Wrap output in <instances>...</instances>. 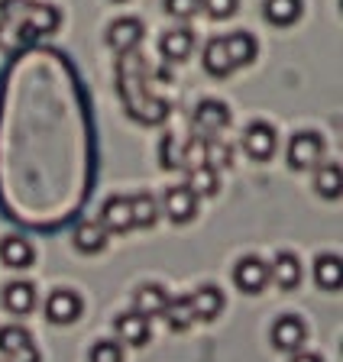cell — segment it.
<instances>
[{
    "label": "cell",
    "mask_w": 343,
    "mask_h": 362,
    "mask_svg": "<svg viewBox=\"0 0 343 362\" xmlns=\"http://www.w3.org/2000/svg\"><path fill=\"white\" fill-rule=\"evenodd\" d=\"M117 75H120V94L127 100V110L130 117H136L139 123H162L165 120V100L153 98L149 94V84H146V62L136 52H123L120 65H117Z\"/></svg>",
    "instance_id": "1"
},
{
    "label": "cell",
    "mask_w": 343,
    "mask_h": 362,
    "mask_svg": "<svg viewBox=\"0 0 343 362\" xmlns=\"http://www.w3.org/2000/svg\"><path fill=\"white\" fill-rule=\"evenodd\" d=\"M62 26V13L52 4L36 0H4L0 4V33H20V42H33L36 36H52Z\"/></svg>",
    "instance_id": "2"
},
{
    "label": "cell",
    "mask_w": 343,
    "mask_h": 362,
    "mask_svg": "<svg viewBox=\"0 0 343 362\" xmlns=\"http://www.w3.org/2000/svg\"><path fill=\"white\" fill-rule=\"evenodd\" d=\"M191 127H194V136L214 139L217 133H223L230 127V107L223 100H201L191 113Z\"/></svg>",
    "instance_id": "3"
},
{
    "label": "cell",
    "mask_w": 343,
    "mask_h": 362,
    "mask_svg": "<svg viewBox=\"0 0 343 362\" xmlns=\"http://www.w3.org/2000/svg\"><path fill=\"white\" fill-rule=\"evenodd\" d=\"M324 158V139H320L318 133H311V129H305V133H295L289 143V165L298 168V172H308V168H314Z\"/></svg>",
    "instance_id": "4"
},
{
    "label": "cell",
    "mask_w": 343,
    "mask_h": 362,
    "mask_svg": "<svg viewBox=\"0 0 343 362\" xmlns=\"http://www.w3.org/2000/svg\"><path fill=\"white\" fill-rule=\"evenodd\" d=\"M143 42V23L136 16H120V20L110 23V30H107V45L114 49V52H136V45Z\"/></svg>",
    "instance_id": "5"
},
{
    "label": "cell",
    "mask_w": 343,
    "mask_h": 362,
    "mask_svg": "<svg viewBox=\"0 0 343 362\" xmlns=\"http://www.w3.org/2000/svg\"><path fill=\"white\" fill-rule=\"evenodd\" d=\"M275 146H279V136H275V129L269 127V123L256 120L246 127L243 133V152L250 158H256V162H266L269 156L275 152Z\"/></svg>",
    "instance_id": "6"
},
{
    "label": "cell",
    "mask_w": 343,
    "mask_h": 362,
    "mask_svg": "<svg viewBox=\"0 0 343 362\" xmlns=\"http://www.w3.org/2000/svg\"><path fill=\"white\" fill-rule=\"evenodd\" d=\"M233 281H237L240 291L246 294H260L269 285V262H262L260 256H246L237 262L233 269Z\"/></svg>",
    "instance_id": "7"
},
{
    "label": "cell",
    "mask_w": 343,
    "mask_h": 362,
    "mask_svg": "<svg viewBox=\"0 0 343 362\" xmlns=\"http://www.w3.org/2000/svg\"><path fill=\"white\" fill-rule=\"evenodd\" d=\"M165 214L172 223H188V220H194V214H198V194L188 188V185H172V188L165 191Z\"/></svg>",
    "instance_id": "8"
},
{
    "label": "cell",
    "mask_w": 343,
    "mask_h": 362,
    "mask_svg": "<svg viewBox=\"0 0 343 362\" xmlns=\"http://www.w3.org/2000/svg\"><path fill=\"white\" fill-rule=\"evenodd\" d=\"M46 317L52 324H75L81 317V298L69 288H59L46 298Z\"/></svg>",
    "instance_id": "9"
},
{
    "label": "cell",
    "mask_w": 343,
    "mask_h": 362,
    "mask_svg": "<svg viewBox=\"0 0 343 362\" xmlns=\"http://www.w3.org/2000/svg\"><path fill=\"white\" fill-rule=\"evenodd\" d=\"M305 339H308V330L298 317H279V320H275L272 346L279 349V353H298V349L305 346Z\"/></svg>",
    "instance_id": "10"
},
{
    "label": "cell",
    "mask_w": 343,
    "mask_h": 362,
    "mask_svg": "<svg viewBox=\"0 0 343 362\" xmlns=\"http://www.w3.org/2000/svg\"><path fill=\"white\" fill-rule=\"evenodd\" d=\"M100 226H104L107 233H127L133 226V214H130V197H107L104 204H100Z\"/></svg>",
    "instance_id": "11"
},
{
    "label": "cell",
    "mask_w": 343,
    "mask_h": 362,
    "mask_svg": "<svg viewBox=\"0 0 343 362\" xmlns=\"http://www.w3.org/2000/svg\"><path fill=\"white\" fill-rule=\"evenodd\" d=\"M117 337L130 346H146L149 343V317H143L139 310H127L117 317Z\"/></svg>",
    "instance_id": "12"
},
{
    "label": "cell",
    "mask_w": 343,
    "mask_h": 362,
    "mask_svg": "<svg viewBox=\"0 0 343 362\" xmlns=\"http://www.w3.org/2000/svg\"><path fill=\"white\" fill-rule=\"evenodd\" d=\"M269 281H275L282 291L298 288V281H301V262H298L295 252H279L275 256V262L269 265Z\"/></svg>",
    "instance_id": "13"
},
{
    "label": "cell",
    "mask_w": 343,
    "mask_h": 362,
    "mask_svg": "<svg viewBox=\"0 0 343 362\" xmlns=\"http://www.w3.org/2000/svg\"><path fill=\"white\" fill-rule=\"evenodd\" d=\"M188 304H191L194 320H214V317L223 310V294H221V288L204 285V288H198L194 294H188Z\"/></svg>",
    "instance_id": "14"
},
{
    "label": "cell",
    "mask_w": 343,
    "mask_h": 362,
    "mask_svg": "<svg viewBox=\"0 0 343 362\" xmlns=\"http://www.w3.org/2000/svg\"><path fill=\"white\" fill-rule=\"evenodd\" d=\"M0 259L10 265V269H30L33 259H36V249L26 236H4L0 240Z\"/></svg>",
    "instance_id": "15"
},
{
    "label": "cell",
    "mask_w": 343,
    "mask_h": 362,
    "mask_svg": "<svg viewBox=\"0 0 343 362\" xmlns=\"http://www.w3.org/2000/svg\"><path fill=\"white\" fill-rule=\"evenodd\" d=\"M223 49H227L230 55V65L233 68H243L250 65L256 55H260V45H256V39L250 36V33H230V36H223Z\"/></svg>",
    "instance_id": "16"
},
{
    "label": "cell",
    "mask_w": 343,
    "mask_h": 362,
    "mask_svg": "<svg viewBox=\"0 0 343 362\" xmlns=\"http://www.w3.org/2000/svg\"><path fill=\"white\" fill-rule=\"evenodd\" d=\"M4 308H7L10 314L26 317L36 308V288H33L30 281H10V285L4 288Z\"/></svg>",
    "instance_id": "17"
},
{
    "label": "cell",
    "mask_w": 343,
    "mask_h": 362,
    "mask_svg": "<svg viewBox=\"0 0 343 362\" xmlns=\"http://www.w3.org/2000/svg\"><path fill=\"white\" fill-rule=\"evenodd\" d=\"M159 49L168 62H185L191 55V49H194V33L185 30V26H175V30H168L162 36Z\"/></svg>",
    "instance_id": "18"
},
{
    "label": "cell",
    "mask_w": 343,
    "mask_h": 362,
    "mask_svg": "<svg viewBox=\"0 0 343 362\" xmlns=\"http://www.w3.org/2000/svg\"><path fill=\"white\" fill-rule=\"evenodd\" d=\"M168 304V291L162 285H143L133 294V310H139L143 317H162Z\"/></svg>",
    "instance_id": "19"
},
{
    "label": "cell",
    "mask_w": 343,
    "mask_h": 362,
    "mask_svg": "<svg viewBox=\"0 0 343 362\" xmlns=\"http://www.w3.org/2000/svg\"><path fill=\"white\" fill-rule=\"evenodd\" d=\"M301 10H305L301 0H266L262 4V16L272 26H291V23H298L301 20Z\"/></svg>",
    "instance_id": "20"
},
{
    "label": "cell",
    "mask_w": 343,
    "mask_h": 362,
    "mask_svg": "<svg viewBox=\"0 0 343 362\" xmlns=\"http://www.w3.org/2000/svg\"><path fill=\"white\" fill-rule=\"evenodd\" d=\"M191 191L198 197H211L221 191V175H217V168L207 165V162H201V165L188 168V181H185Z\"/></svg>",
    "instance_id": "21"
},
{
    "label": "cell",
    "mask_w": 343,
    "mask_h": 362,
    "mask_svg": "<svg viewBox=\"0 0 343 362\" xmlns=\"http://www.w3.org/2000/svg\"><path fill=\"white\" fill-rule=\"evenodd\" d=\"M75 246L81 249V252H88V256H94V252H100V249L107 246V230L98 220H81V223L75 226Z\"/></svg>",
    "instance_id": "22"
},
{
    "label": "cell",
    "mask_w": 343,
    "mask_h": 362,
    "mask_svg": "<svg viewBox=\"0 0 343 362\" xmlns=\"http://www.w3.org/2000/svg\"><path fill=\"white\" fill-rule=\"evenodd\" d=\"M162 317H165V324L172 333H185L191 324H194V314H191V304H188V294H178V298H168L165 310H162Z\"/></svg>",
    "instance_id": "23"
},
{
    "label": "cell",
    "mask_w": 343,
    "mask_h": 362,
    "mask_svg": "<svg viewBox=\"0 0 343 362\" xmlns=\"http://www.w3.org/2000/svg\"><path fill=\"white\" fill-rule=\"evenodd\" d=\"M204 71L207 75H214V78H227L230 71H233L230 55H227V49H223V36L211 39V42L204 45Z\"/></svg>",
    "instance_id": "24"
},
{
    "label": "cell",
    "mask_w": 343,
    "mask_h": 362,
    "mask_svg": "<svg viewBox=\"0 0 343 362\" xmlns=\"http://www.w3.org/2000/svg\"><path fill=\"white\" fill-rule=\"evenodd\" d=\"M314 279H318V285L324 288V291H337V288H340V256H334V252L318 256V262H314Z\"/></svg>",
    "instance_id": "25"
},
{
    "label": "cell",
    "mask_w": 343,
    "mask_h": 362,
    "mask_svg": "<svg viewBox=\"0 0 343 362\" xmlns=\"http://www.w3.org/2000/svg\"><path fill=\"white\" fill-rule=\"evenodd\" d=\"M130 214H133V226H153L159 220V204H156L153 194L139 191V194L130 197Z\"/></svg>",
    "instance_id": "26"
},
{
    "label": "cell",
    "mask_w": 343,
    "mask_h": 362,
    "mask_svg": "<svg viewBox=\"0 0 343 362\" xmlns=\"http://www.w3.org/2000/svg\"><path fill=\"white\" fill-rule=\"evenodd\" d=\"M340 165L337 162H327V165H320L318 175H314V188H318L320 197H327V201H337L340 197Z\"/></svg>",
    "instance_id": "27"
},
{
    "label": "cell",
    "mask_w": 343,
    "mask_h": 362,
    "mask_svg": "<svg viewBox=\"0 0 343 362\" xmlns=\"http://www.w3.org/2000/svg\"><path fill=\"white\" fill-rule=\"evenodd\" d=\"M204 162L214 165L217 172H221V168H230L233 165V146L221 143L217 136H214V139H204Z\"/></svg>",
    "instance_id": "28"
},
{
    "label": "cell",
    "mask_w": 343,
    "mask_h": 362,
    "mask_svg": "<svg viewBox=\"0 0 343 362\" xmlns=\"http://www.w3.org/2000/svg\"><path fill=\"white\" fill-rule=\"evenodd\" d=\"M26 343H33V339H30V333H26L23 327H16V324L0 327V353L4 356H13L16 349H23Z\"/></svg>",
    "instance_id": "29"
},
{
    "label": "cell",
    "mask_w": 343,
    "mask_h": 362,
    "mask_svg": "<svg viewBox=\"0 0 343 362\" xmlns=\"http://www.w3.org/2000/svg\"><path fill=\"white\" fill-rule=\"evenodd\" d=\"M159 158H162V165L165 168H185V146L168 133L159 146Z\"/></svg>",
    "instance_id": "30"
},
{
    "label": "cell",
    "mask_w": 343,
    "mask_h": 362,
    "mask_svg": "<svg viewBox=\"0 0 343 362\" xmlns=\"http://www.w3.org/2000/svg\"><path fill=\"white\" fill-rule=\"evenodd\" d=\"M91 362H123V346L114 339H100L91 349Z\"/></svg>",
    "instance_id": "31"
},
{
    "label": "cell",
    "mask_w": 343,
    "mask_h": 362,
    "mask_svg": "<svg viewBox=\"0 0 343 362\" xmlns=\"http://www.w3.org/2000/svg\"><path fill=\"white\" fill-rule=\"evenodd\" d=\"M165 10L168 16H175V20H191V16H198L201 10V0H165Z\"/></svg>",
    "instance_id": "32"
},
{
    "label": "cell",
    "mask_w": 343,
    "mask_h": 362,
    "mask_svg": "<svg viewBox=\"0 0 343 362\" xmlns=\"http://www.w3.org/2000/svg\"><path fill=\"white\" fill-rule=\"evenodd\" d=\"M201 4H204L207 16H214V20H227L240 7V0H201Z\"/></svg>",
    "instance_id": "33"
},
{
    "label": "cell",
    "mask_w": 343,
    "mask_h": 362,
    "mask_svg": "<svg viewBox=\"0 0 343 362\" xmlns=\"http://www.w3.org/2000/svg\"><path fill=\"white\" fill-rule=\"evenodd\" d=\"M10 362H39V349L33 346V343H26L23 349H16L13 356H7Z\"/></svg>",
    "instance_id": "34"
},
{
    "label": "cell",
    "mask_w": 343,
    "mask_h": 362,
    "mask_svg": "<svg viewBox=\"0 0 343 362\" xmlns=\"http://www.w3.org/2000/svg\"><path fill=\"white\" fill-rule=\"evenodd\" d=\"M291 362H324V359L314 353H301V349H298V353H291Z\"/></svg>",
    "instance_id": "35"
}]
</instances>
